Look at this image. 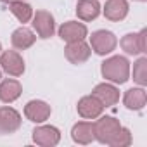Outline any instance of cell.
Returning a JSON list of instances; mask_svg holds the SVG:
<instances>
[{
    "label": "cell",
    "mask_w": 147,
    "mask_h": 147,
    "mask_svg": "<svg viewBox=\"0 0 147 147\" xmlns=\"http://www.w3.org/2000/svg\"><path fill=\"white\" fill-rule=\"evenodd\" d=\"M102 75L114 83H125L130 76V62L123 55L109 57L102 62Z\"/></svg>",
    "instance_id": "cell-1"
},
{
    "label": "cell",
    "mask_w": 147,
    "mask_h": 147,
    "mask_svg": "<svg viewBox=\"0 0 147 147\" xmlns=\"http://www.w3.org/2000/svg\"><path fill=\"white\" fill-rule=\"evenodd\" d=\"M119 128H121V125L116 118L104 116L94 123V138H97L100 144H109Z\"/></svg>",
    "instance_id": "cell-2"
},
{
    "label": "cell",
    "mask_w": 147,
    "mask_h": 147,
    "mask_svg": "<svg viewBox=\"0 0 147 147\" xmlns=\"http://www.w3.org/2000/svg\"><path fill=\"white\" fill-rule=\"evenodd\" d=\"M116 36L114 33L107 31V30H99V31H94L92 36H90V45L92 49L95 50V54L99 55H106V54H111L114 49H116Z\"/></svg>",
    "instance_id": "cell-3"
},
{
    "label": "cell",
    "mask_w": 147,
    "mask_h": 147,
    "mask_svg": "<svg viewBox=\"0 0 147 147\" xmlns=\"http://www.w3.org/2000/svg\"><path fill=\"white\" fill-rule=\"evenodd\" d=\"M0 66L12 76H21L24 73V61L16 50H5L0 57Z\"/></svg>",
    "instance_id": "cell-4"
},
{
    "label": "cell",
    "mask_w": 147,
    "mask_h": 147,
    "mask_svg": "<svg viewBox=\"0 0 147 147\" xmlns=\"http://www.w3.org/2000/svg\"><path fill=\"white\" fill-rule=\"evenodd\" d=\"M64 54H66V57H67L69 62H73V64H83L85 61H88L92 50H90V45H87L83 40H78V42L67 43V47L64 49Z\"/></svg>",
    "instance_id": "cell-5"
},
{
    "label": "cell",
    "mask_w": 147,
    "mask_h": 147,
    "mask_svg": "<svg viewBox=\"0 0 147 147\" xmlns=\"http://www.w3.org/2000/svg\"><path fill=\"white\" fill-rule=\"evenodd\" d=\"M33 28L36 30L40 38H50L55 30L52 14L47 11H36V14L33 16Z\"/></svg>",
    "instance_id": "cell-6"
},
{
    "label": "cell",
    "mask_w": 147,
    "mask_h": 147,
    "mask_svg": "<svg viewBox=\"0 0 147 147\" xmlns=\"http://www.w3.org/2000/svg\"><path fill=\"white\" fill-rule=\"evenodd\" d=\"M102 111H104V106L94 94L87 95V97H82L80 102H78V113H80L82 118L95 119L102 114Z\"/></svg>",
    "instance_id": "cell-7"
},
{
    "label": "cell",
    "mask_w": 147,
    "mask_h": 147,
    "mask_svg": "<svg viewBox=\"0 0 147 147\" xmlns=\"http://www.w3.org/2000/svg\"><path fill=\"white\" fill-rule=\"evenodd\" d=\"M59 36L67 43L83 40L87 36V26L78 21H67L59 28Z\"/></svg>",
    "instance_id": "cell-8"
},
{
    "label": "cell",
    "mask_w": 147,
    "mask_h": 147,
    "mask_svg": "<svg viewBox=\"0 0 147 147\" xmlns=\"http://www.w3.org/2000/svg\"><path fill=\"white\" fill-rule=\"evenodd\" d=\"M145 35L147 31L142 30L140 33H128L121 38V47L126 54H140V52H145Z\"/></svg>",
    "instance_id": "cell-9"
},
{
    "label": "cell",
    "mask_w": 147,
    "mask_h": 147,
    "mask_svg": "<svg viewBox=\"0 0 147 147\" xmlns=\"http://www.w3.org/2000/svg\"><path fill=\"white\" fill-rule=\"evenodd\" d=\"M24 116L33 123H43L50 116V106L43 100H30L24 107Z\"/></svg>",
    "instance_id": "cell-10"
},
{
    "label": "cell",
    "mask_w": 147,
    "mask_h": 147,
    "mask_svg": "<svg viewBox=\"0 0 147 147\" xmlns=\"http://www.w3.org/2000/svg\"><path fill=\"white\" fill-rule=\"evenodd\" d=\"M33 140L38 144V145H43V147H52V145H57L59 140H61V133L55 126H38L33 130Z\"/></svg>",
    "instance_id": "cell-11"
},
{
    "label": "cell",
    "mask_w": 147,
    "mask_h": 147,
    "mask_svg": "<svg viewBox=\"0 0 147 147\" xmlns=\"http://www.w3.org/2000/svg\"><path fill=\"white\" fill-rule=\"evenodd\" d=\"M21 126V116L12 107L0 109V130L2 133H14Z\"/></svg>",
    "instance_id": "cell-12"
},
{
    "label": "cell",
    "mask_w": 147,
    "mask_h": 147,
    "mask_svg": "<svg viewBox=\"0 0 147 147\" xmlns=\"http://www.w3.org/2000/svg\"><path fill=\"white\" fill-rule=\"evenodd\" d=\"M94 95L102 102V106L109 107V106H114L118 100H119V92L114 85H109V83H100L94 88Z\"/></svg>",
    "instance_id": "cell-13"
},
{
    "label": "cell",
    "mask_w": 147,
    "mask_h": 147,
    "mask_svg": "<svg viewBox=\"0 0 147 147\" xmlns=\"http://www.w3.org/2000/svg\"><path fill=\"white\" fill-rule=\"evenodd\" d=\"M128 14V2L126 0H107L104 7V16L109 21H121Z\"/></svg>",
    "instance_id": "cell-14"
},
{
    "label": "cell",
    "mask_w": 147,
    "mask_h": 147,
    "mask_svg": "<svg viewBox=\"0 0 147 147\" xmlns=\"http://www.w3.org/2000/svg\"><path fill=\"white\" fill-rule=\"evenodd\" d=\"M100 12V4L99 0H78L76 5V14L82 21H92L99 16Z\"/></svg>",
    "instance_id": "cell-15"
},
{
    "label": "cell",
    "mask_w": 147,
    "mask_h": 147,
    "mask_svg": "<svg viewBox=\"0 0 147 147\" xmlns=\"http://www.w3.org/2000/svg\"><path fill=\"white\" fill-rule=\"evenodd\" d=\"M23 92V87L19 82L16 80H4L0 83V100L2 102H14L16 99H19Z\"/></svg>",
    "instance_id": "cell-16"
},
{
    "label": "cell",
    "mask_w": 147,
    "mask_h": 147,
    "mask_svg": "<svg viewBox=\"0 0 147 147\" xmlns=\"http://www.w3.org/2000/svg\"><path fill=\"white\" fill-rule=\"evenodd\" d=\"M71 135H73V140L76 144H82V145L90 144L94 140V125L87 123V121H80L73 126Z\"/></svg>",
    "instance_id": "cell-17"
},
{
    "label": "cell",
    "mask_w": 147,
    "mask_h": 147,
    "mask_svg": "<svg viewBox=\"0 0 147 147\" xmlns=\"http://www.w3.org/2000/svg\"><path fill=\"white\" fill-rule=\"evenodd\" d=\"M145 100H147V95H145L144 88H130V90H126V94L123 97L125 106L131 111H140L145 106Z\"/></svg>",
    "instance_id": "cell-18"
},
{
    "label": "cell",
    "mask_w": 147,
    "mask_h": 147,
    "mask_svg": "<svg viewBox=\"0 0 147 147\" xmlns=\"http://www.w3.org/2000/svg\"><path fill=\"white\" fill-rule=\"evenodd\" d=\"M12 45L18 49V50H24V49H30L33 43H35V40H36V36H35V33L31 31V30H28V28H18L14 33H12Z\"/></svg>",
    "instance_id": "cell-19"
},
{
    "label": "cell",
    "mask_w": 147,
    "mask_h": 147,
    "mask_svg": "<svg viewBox=\"0 0 147 147\" xmlns=\"http://www.w3.org/2000/svg\"><path fill=\"white\" fill-rule=\"evenodd\" d=\"M9 9L21 23H28L33 18V9L26 2H23V0H12V2H9Z\"/></svg>",
    "instance_id": "cell-20"
},
{
    "label": "cell",
    "mask_w": 147,
    "mask_h": 147,
    "mask_svg": "<svg viewBox=\"0 0 147 147\" xmlns=\"http://www.w3.org/2000/svg\"><path fill=\"white\" fill-rule=\"evenodd\" d=\"M133 80L138 85H147V59L140 57L135 64H133Z\"/></svg>",
    "instance_id": "cell-21"
},
{
    "label": "cell",
    "mask_w": 147,
    "mask_h": 147,
    "mask_svg": "<svg viewBox=\"0 0 147 147\" xmlns=\"http://www.w3.org/2000/svg\"><path fill=\"white\" fill-rule=\"evenodd\" d=\"M130 144H131V133L128 128H123V126L116 131V135L109 142V145H113V147H126Z\"/></svg>",
    "instance_id": "cell-22"
},
{
    "label": "cell",
    "mask_w": 147,
    "mask_h": 147,
    "mask_svg": "<svg viewBox=\"0 0 147 147\" xmlns=\"http://www.w3.org/2000/svg\"><path fill=\"white\" fill-rule=\"evenodd\" d=\"M2 2H5V4H9V2H12V0H2Z\"/></svg>",
    "instance_id": "cell-23"
},
{
    "label": "cell",
    "mask_w": 147,
    "mask_h": 147,
    "mask_svg": "<svg viewBox=\"0 0 147 147\" xmlns=\"http://www.w3.org/2000/svg\"><path fill=\"white\" fill-rule=\"evenodd\" d=\"M0 78H2V71H0Z\"/></svg>",
    "instance_id": "cell-24"
},
{
    "label": "cell",
    "mask_w": 147,
    "mask_h": 147,
    "mask_svg": "<svg viewBox=\"0 0 147 147\" xmlns=\"http://www.w3.org/2000/svg\"><path fill=\"white\" fill-rule=\"evenodd\" d=\"M0 50H2V45H0Z\"/></svg>",
    "instance_id": "cell-25"
},
{
    "label": "cell",
    "mask_w": 147,
    "mask_h": 147,
    "mask_svg": "<svg viewBox=\"0 0 147 147\" xmlns=\"http://www.w3.org/2000/svg\"><path fill=\"white\" fill-rule=\"evenodd\" d=\"M0 133H2V130H0Z\"/></svg>",
    "instance_id": "cell-26"
}]
</instances>
